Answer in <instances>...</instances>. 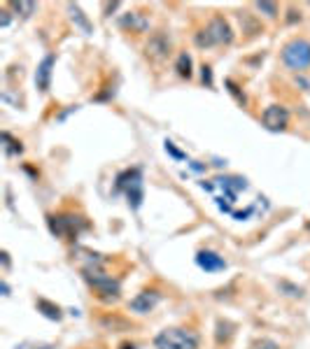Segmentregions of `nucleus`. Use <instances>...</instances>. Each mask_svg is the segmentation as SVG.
I'll use <instances>...</instances> for the list:
<instances>
[{
    "label": "nucleus",
    "mask_w": 310,
    "mask_h": 349,
    "mask_svg": "<svg viewBox=\"0 0 310 349\" xmlns=\"http://www.w3.org/2000/svg\"><path fill=\"white\" fill-rule=\"evenodd\" d=\"M287 121H289V112L283 105H268L264 109V114H261V124L268 131H283L285 126H287Z\"/></svg>",
    "instance_id": "0eeeda50"
},
{
    "label": "nucleus",
    "mask_w": 310,
    "mask_h": 349,
    "mask_svg": "<svg viewBox=\"0 0 310 349\" xmlns=\"http://www.w3.org/2000/svg\"><path fill=\"white\" fill-rule=\"evenodd\" d=\"M201 70H203V72H201V77H203V82L208 84V86H212V70H210L208 66H203Z\"/></svg>",
    "instance_id": "b1692460"
},
{
    "label": "nucleus",
    "mask_w": 310,
    "mask_h": 349,
    "mask_svg": "<svg viewBox=\"0 0 310 349\" xmlns=\"http://www.w3.org/2000/svg\"><path fill=\"white\" fill-rule=\"evenodd\" d=\"M82 275H84V279L91 284V289L96 291L98 300H103V303H117V300H119L122 286H119V282H117L115 277H110V275L100 268V263H89V266H84Z\"/></svg>",
    "instance_id": "f257e3e1"
},
{
    "label": "nucleus",
    "mask_w": 310,
    "mask_h": 349,
    "mask_svg": "<svg viewBox=\"0 0 310 349\" xmlns=\"http://www.w3.org/2000/svg\"><path fill=\"white\" fill-rule=\"evenodd\" d=\"M119 23H122V28L131 31V33H145V31L150 28V21H147L145 14H140V12H128V14H124Z\"/></svg>",
    "instance_id": "f8f14e48"
},
{
    "label": "nucleus",
    "mask_w": 310,
    "mask_h": 349,
    "mask_svg": "<svg viewBox=\"0 0 310 349\" xmlns=\"http://www.w3.org/2000/svg\"><path fill=\"white\" fill-rule=\"evenodd\" d=\"M249 349H280V344H277L275 340L261 338V340H257V342H252V344H249Z\"/></svg>",
    "instance_id": "412c9836"
},
{
    "label": "nucleus",
    "mask_w": 310,
    "mask_h": 349,
    "mask_svg": "<svg viewBox=\"0 0 310 349\" xmlns=\"http://www.w3.org/2000/svg\"><path fill=\"white\" fill-rule=\"evenodd\" d=\"M0 14H3L0 23H3V26H7V23H10V12H0Z\"/></svg>",
    "instance_id": "bb28decb"
},
{
    "label": "nucleus",
    "mask_w": 310,
    "mask_h": 349,
    "mask_svg": "<svg viewBox=\"0 0 310 349\" xmlns=\"http://www.w3.org/2000/svg\"><path fill=\"white\" fill-rule=\"evenodd\" d=\"M51 68H54V56H44L42 63L38 66L35 72V84H38L40 91H49V79H51Z\"/></svg>",
    "instance_id": "9b49d317"
},
{
    "label": "nucleus",
    "mask_w": 310,
    "mask_h": 349,
    "mask_svg": "<svg viewBox=\"0 0 310 349\" xmlns=\"http://www.w3.org/2000/svg\"><path fill=\"white\" fill-rule=\"evenodd\" d=\"M227 86H229V91H231V93H233V96H236V98H238V100H240V103H245V96H243V93H240V91H238V86H236V84H233V82H231V79H227Z\"/></svg>",
    "instance_id": "5701e85b"
},
{
    "label": "nucleus",
    "mask_w": 310,
    "mask_h": 349,
    "mask_svg": "<svg viewBox=\"0 0 310 349\" xmlns=\"http://www.w3.org/2000/svg\"><path fill=\"white\" fill-rule=\"evenodd\" d=\"M145 49H147V56L152 61H163L168 56V51H171V38L166 33H154Z\"/></svg>",
    "instance_id": "1a4fd4ad"
},
{
    "label": "nucleus",
    "mask_w": 310,
    "mask_h": 349,
    "mask_svg": "<svg viewBox=\"0 0 310 349\" xmlns=\"http://www.w3.org/2000/svg\"><path fill=\"white\" fill-rule=\"evenodd\" d=\"M103 326L112 328V331H131V324L126 319H119V316H107L103 319Z\"/></svg>",
    "instance_id": "f3484780"
},
{
    "label": "nucleus",
    "mask_w": 310,
    "mask_h": 349,
    "mask_svg": "<svg viewBox=\"0 0 310 349\" xmlns=\"http://www.w3.org/2000/svg\"><path fill=\"white\" fill-rule=\"evenodd\" d=\"M233 324L231 322H217V342H229V340H231V335H233Z\"/></svg>",
    "instance_id": "dca6fc26"
},
{
    "label": "nucleus",
    "mask_w": 310,
    "mask_h": 349,
    "mask_svg": "<svg viewBox=\"0 0 310 349\" xmlns=\"http://www.w3.org/2000/svg\"><path fill=\"white\" fill-rule=\"evenodd\" d=\"M38 312H42L47 319H54V322H61L63 314H61V307L49 303L47 298H38Z\"/></svg>",
    "instance_id": "ddd939ff"
},
{
    "label": "nucleus",
    "mask_w": 310,
    "mask_h": 349,
    "mask_svg": "<svg viewBox=\"0 0 310 349\" xmlns=\"http://www.w3.org/2000/svg\"><path fill=\"white\" fill-rule=\"evenodd\" d=\"M175 70H177V75L184 77V79H189V77H191V56H189L187 51L177 56V61H175Z\"/></svg>",
    "instance_id": "2eb2a0df"
},
{
    "label": "nucleus",
    "mask_w": 310,
    "mask_h": 349,
    "mask_svg": "<svg viewBox=\"0 0 310 349\" xmlns=\"http://www.w3.org/2000/svg\"><path fill=\"white\" fill-rule=\"evenodd\" d=\"M12 7H14L23 19H28L35 12V3H12Z\"/></svg>",
    "instance_id": "aec40b11"
},
{
    "label": "nucleus",
    "mask_w": 310,
    "mask_h": 349,
    "mask_svg": "<svg viewBox=\"0 0 310 349\" xmlns=\"http://www.w3.org/2000/svg\"><path fill=\"white\" fill-rule=\"evenodd\" d=\"M199 333L189 328H166L154 338L156 349H199Z\"/></svg>",
    "instance_id": "f03ea898"
},
{
    "label": "nucleus",
    "mask_w": 310,
    "mask_h": 349,
    "mask_svg": "<svg viewBox=\"0 0 310 349\" xmlns=\"http://www.w3.org/2000/svg\"><path fill=\"white\" fill-rule=\"evenodd\" d=\"M49 228L56 238L75 240L82 230L89 228V221L79 214H56V217H49Z\"/></svg>",
    "instance_id": "20e7f679"
},
{
    "label": "nucleus",
    "mask_w": 310,
    "mask_h": 349,
    "mask_svg": "<svg viewBox=\"0 0 310 349\" xmlns=\"http://www.w3.org/2000/svg\"><path fill=\"white\" fill-rule=\"evenodd\" d=\"M122 349H135V344H122Z\"/></svg>",
    "instance_id": "c85d7f7f"
},
{
    "label": "nucleus",
    "mask_w": 310,
    "mask_h": 349,
    "mask_svg": "<svg viewBox=\"0 0 310 349\" xmlns=\"http://www.w3.org/2000/svg\"><path fill=\"white\" fill-rule=\"evenodd\" d=\"M221 186H224V191H227V198L229 200H236V191H231V186L233 189H245V180H240V177H227V180H217Z\"/></svg>",
    "instance_id": "4468645a"
},
{
    "label": "nucleus",
    "mask_w": 310,
    "mask_h": 349,
    "mask_svg": "<svg viewBox=\"0 0 310 349\" xmlns=\"http://www.w3.org/2000/svg\"><path fill=\"white\" fill-rule=\"evenodd\" d=\"M3 140H5V152H7V156H12V154H21V144H19V142L14 140L10 133H3Z\"/></svg>",
    "instance_id": "6ab92c4d"
},
{
    "label": "nucleus",
    "mask_w": 310,
    "mask_h": 349,
    "mask_svg": "<svg viewBox=\"0 0 310 349\" xmlns=\"http://www.w3.org/2000/svg\"><path fill=\"white\" fill-rule=\"evenodd\" d=\"M161 300V294L159 291H143V294H138L135 298L128 303V310L135 312V314H147V312H152L156 305H159Z\"/></svg>",
    "instance_id": "6e6552de"
},
{
    "label": "nucleus",
    "mask_w": 310,
    "mask_h": 349,
    "mask_svg": "<svg viewBox=\"0 0 310 349\" xmlns=\"http://www.w3.org/2000/svg\"><path fill=\"white\" fill-rule=\"evenodd\" d=\"M280 286H283V289H289L292 291V296H301V289H296V286H292V284H287V282H283Z\"/></svg>",
    "instance_id": "a878e982"
},
{
    "label": "nucleus",
    "mask_w": 310,
    "mask_h": 349,
    "mask_svg": "<svg viewBox=\"0 0 310 349\" xmlns=\"http://www.w3.org/2000/svg\"><path fill=\"white\" fill-rule=\"evenodd\" d=\"M196 263H199L201 270H205V273H219V270H227V261L219 256V254H215V251H199L196 254Z\"/></svg>",
    "instance_id": "9d476101"
},
{
    "label": "nucleus",
    "mask_w": 310,
    "mask_h": 349,
    "mask_svg": "<svg viewBox=\"0 0 310 349\" xmlns=\"http://www.w3.org/2000/svg\"><path fill=\"white\" fill-rule=\"evenodd\" d=\"M166 152L171 154V156H175V158H184V154L180 152V149H175V144H173V142H166Z\"/></svg>",
    "instance_id": "393cba45"
},
{
    "label": "nucleus",
    "mask_w": 310,
    "mask_h": 349,
    "mask_svg": "<svg viewBox=\"0 0 310 349\" xmlns=\"http://www.w3.org/2000/svg\"><path fill=\"white\" fill-rule=\"evenodd\" d=\"M257 10L264 12L266 17H271V19L277 14V5H275V3H257Z\"/></svg>",
    "instance_id": "4be33fe9"
},
{
    "label": "nucleus",
    "mask_w": 310,
    "mask_h": 349,
    "mask_svg": "<svg viewBox=\"0 0 310 349\" xmlns=\"http://www.w3.org/2000/svg\"><path fill=\"white\" fill-rule=\"evenodd\" d=\"M70 14H72V21H77L79 26H82V31H84V33H87V35L91 33V23L87 21V17H84V14H82V10H79L77 5H70Z\"/></svg>",
    "instance_id": "a211bd4d"
},
{
    "label": "nucleus",
    "mask_w": 310,
    "mask_h": 349,
    "mask_svg": "<svg viewBox=\"0 0 310 349\" xmlns=\"http://www.w3.org/2000/svg\"><path fill=\"white\" fill-rule=\"evenodd\" d=\"M140 168H133V170H126L117 177V189L126 191L128 196V205L133 210L140 208V200H143V180H140Z\"/></svg>",
    "instance_id": "423d86ee"
},
{
    "label": "nucleus",
    "mask_w": 310,
    "mask_h": 349,
    "mask_svg": "<svg viewBox=\"0 0 310 349\" xmlns=\"http://www.w3.org/2000/svg\"><path fill=\"white\" fill-rule=\"evenodd\" d=\"M231 40H233V31L227 19L221 17H215L208 23L205 31H199L194 35L196 47H201V49H208V47H215V44H229Z\"/></svg>",
    "instance_id": "7ed1b4c3"
},
{
    "label": "nucleus",
    "mask_w": 310,
    "mask_h": 349,
    "mask_svg": "<svg viewBox=\"0 0 310 349\" xmlns=\"http://www.w3.org/2000/svg\"><path fill=\"white\" fill-rule=\"evenodd\" d=\"M3 263H5V268H10V256H7V251H3Z\"/></svg>",
    "instance_id": "cd10ccee"
},
{
    "label": "nucleus",
    "mask_w": 310,
    "mask_h": 349,
    "mask_svg": "<svg viewBox=\"0 0 310 349\" xmlns=\"http://www.w3.org/2000/svg\"><path fill=\"white\" fill-rule=\"evenodd\" d=\"M283 61L292 70H305L310 66V42L308 40H292L283 47Z\"/></svg>",
    "instance_id": "39448f33"
}]
</instances>
